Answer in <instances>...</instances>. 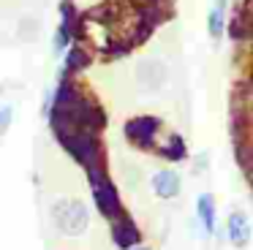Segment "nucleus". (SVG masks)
I'll return each mask as SVG.
<instances>
[{"mask_svg":"<svg viewBox=\"0 0 253 250\" xmlns=\"http://www.w3.org/2000/svg\"><path fill=\"white\" fill-rule=\"evenodd\" d=\"M52 223L66 237H79L90 226V212L79 199H57L52 204Z\"/></svg>","mask_w":253,"mask_h":250,"instance_id":"nucleus-1","label":"nucleus"},{"mask_svg":"<svg viewBox=\"0 0 253 250\" xmlns=\"http://www.w3.org/2000/svg\"><path fill=\"white\" fill-rule=\"evenodd\" d=\"M90 185H93V199H95V207H98V212L106 217V220H117V217H123L126 212H123V201H120V193H117V188L112 185V179L106 177L104 168H98V171H90Z\"/></svg>","mask_w":253,"mask_h":250,"instance_id":"nucleus-2","label":"nucleus"},{"mask_svg":"<svg viewBox=\"0 0 253 250\" xmlns=\"http://www.w3.org/2000/svg\"><path fill=\"white\" fill-rule=\"evenodd\" d=\"M161 130V120L158 117H133L126 123V136L133 147L139 150H153L155 144V133Z\"/></svg>","mask_w":253,"mask_h":250,"instance_id":"nucleus-3","label":"nucleus"},{"mask_svg":"<svg viewBox=\"0 0 253 250\" xmlns=\"http://www.w3.org/2000/svg\"><path fill=\"white\" fill-rule=\"evenodd\" d=\"M136 82L144 92L161 90L164 82H166V65L155 57H147L144 63H139V68H136Z\"/></svg>","mask_w":253,"mask_h":250,"instance_id":"nucleus-4","label":"nucleus"},{"mask_svg":"<svg viewBox=\"0 0 253 250\" xmlns=\"http://www.w3.org/2000/svg\"><path fill=\"white\" fill-rule=\"evenodd\" d=\"M112 239H115V245L120 250H131L142 242V231L136 228V223H133L131 217L123 215V217H117V220H112Z\"/></svg>","mask_w":253,"mask_h":250,"instance_id":"nucleus-5","label":"nucleus"},{"mask_svg":"<svg viewBox=\"0 0 253 250\" xmlns=\"http://www.w3.org/2000/svg\"><path fill=\"white\" fill-rule=\"evenodd\" d=\"M226 234H229V242L234 248H245L251 242V220H248L245 212H231L229 223H226Z\"/></svg>","mask_w":253,"mask_h":250,"instance_id":"nucleus-6","label":"nucleus"},{"mask_svg":"<svg viewBox=\"0 0 253 250\" xmlns=\"http://www.w3.org/2000/svg\"><path fill=\"white\" fill-rule=\"evenodd\" d=\"M153 190L158 199H174L180 193V174L171 171V168H164V171L153 174Z\"/></svg>","mask_w":253,"mask_h":250,"instance_id":"nucleus-7","label":"nucleus"},{"mask_svg":"<svg viewBox=\"0 0 253 250\" xmlns=\"http://www.w3.org/2000/svg\"><path fill=\"white\" fill-rule=\"evenodd\" d=\"M196 215H199V220H202L204 231L215 234V199H212V193H202V196H199Z\"/></svg>","mask_w":253,"mask_h":250,"instance_id":"nucleus-8","label":"nucleus"},{"mask_svg":"<svg viewBox=\"0 0 253 250\" xmlns=\"http://www.w3.org/2000/svg\"><path fill=\"white\" fill-rule=\"evenodd\" d=\"M223 11H226V0H215L212 11L207 16V27L212 38H220V33H223Z\"/></svg>","mask_w":253,"mask_h":250,"instance_id":"nucleus-9","label":"nucleus"},{"mask_svg":"<svg viewBox=\"0 0 253 250\" xmlns=\"http://www.w3.org/2000/svg\"><path fill=\"white\" fill-rule=\"evenodd\" d=\"M90 63V54L84 52L82 46H74L71 52H68V57H66V68H63V74H71V71H82L84 65Z\"/></svg>","mask_w":253,"mask_h":250,"instance_id":"nucleus-10","label":"nucleus"},{"mask_svg":"<svg viewBox=\"0 0 253 250\" xmlns=\"http://www.w3.org/2000/svg\"><path fill=\"white\" fill-rule=\"evenodd\" d=\"M161 155H166L169 161H182V158H185V144H182V136L171 133L169 141L161 147Z\"/></svg>","mask_w":253,"mask_h":250,"instance_id":"nucleus-11","label":"nucleus"},{"mask_svg":"<svg viewBox=\"0 0 253 250\" xmlns=\"http://www.w3.org/2000/svg\"><path fill=\"white\" fill-rule=\"evenodd\" d=\"M229 30H231L234 38H245V14H242V11H234V14H231Z\"/></svg>","mask_w":253,"mask_h":250,"instance_id":"nucleus-12","label":"nucleus"},{"mask_svg":"<svg viewBox=\"0 0 253 250\" xmlns=\"http://www.w3.org/2000/svg\"><path fill=\"white\" fill-rule=\"evenodd\" d=\"M11 117H14V109H11V106H3V109H0V133H6V128L11 125Z\"/></svg>","mask_w":253,"mask_h":250,"instance_id":"nucleus-13","label":"nucleus"},{"mask_svg":"<svg viewBox=\"0 0 253 250\" xmlns=\"http://www.w3.org/2000/svg\"><path fill=\"white\" fill-rule=\"evenodd\" d=\"M131 250H150V248H144V245H136V248H131Z\"/></svg>","mask_w":253,"mask_h":250,"instance_id":"nucleus-14","label":"nucleus"}]
</instances>
